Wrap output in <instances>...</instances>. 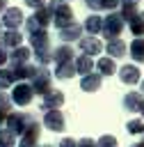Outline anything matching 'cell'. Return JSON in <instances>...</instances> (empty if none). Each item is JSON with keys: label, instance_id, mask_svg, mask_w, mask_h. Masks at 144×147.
Here are the masks:
<instances>
[{"label": "cell", "instance_id": "d6986e66", "mask_svg": "<svg viewBox=\"0 0 144 147\" xmlns=\"http://www.w3.org/2000/svg\"><path fill=\"white\" fill-rule=\"evenodd\" d=\"M98 71L101 74H114V62L110 57H101L98 60Z\"/></svg>", "mask_w": 144, "mask_h": 147}, {"label": "cell", "instance_id": "83f0119b", "mask_svg": "<svg viewBox=\"0 0 144 147\" xmlns=\"http://www.w3.org/2000/svg\"><path fill=\"white\" fill-rule=\"evenodd\" d=\"M59 147H75V142H73V140H69V138H66V140H62V145H59Z\"/></svg>", "mask_w": 144, "mask_h": 147}, {"label": "cell", "instance_id": "f1b7e54d", "mask_svg": "<svg viewBox=\"0 0 144 147\" xmlns=\"http://www.w3.org/2000/svg\"><path fill=\"white\" fill-rule=\"evenodd\" d=\"M5 60H7V55H5V51H2V48H0V64H2V62H5Z\"/></svg>", "mask_w": 144, "mask_h": 147}, {"label": "cell", "instance_id": "30bf717a", "mask_svg": "<svg viewBox=\"0 0 144 147\" xmlns=\"http://www.w3.org/2000/svg\"><path fill=\"white\" fill-rule=\"evenodd\" d=\"M101 25H103V18H101L98 14H91V16L85 21L82 30H87V32H91V34H98V32H101Z\"/></svg>", "mask_w": 144, "mask_h": 147}, {"label": "cell", "instance_id": "e0dca14e", "mask_svg": "<svg viewBox=\"0 0 144 147\" xmlns=\"http://www.w3.org/2000/svg\"><path fill=\"white\" fill-rule=\"evenodd\" d=\"M98 87H101V74L87 76V78L82 80V90H98Z\"/></svg>", "mask_w": 144, "mask_h": 147}, {"label": "cell", "instance_id": "ba28073f", "mask_svg": "<svg viewBox=\"0 0 144 147\" xmlns=\"http://www.w3.org/2000/svg\"><path fill=\"white\" fill-rule=\"evenodd\" d=\"M46 126H50L53 131H62L64 129V115L59 110H48L46 115Z\"/></svg>", "mask_w": 144, "mask_h": 147}, {"label": "cell", "instance_id": "5b68a950", "mask_svg": "<svg viewBox=\"0 0 144 147\" xmlns=\"http://www.w3.org/2000/svg\"><path fill=\"white\" fill-rule=\"evenodd\" d=\"M23 11L18 9V7H9V9H5L2 11V25H7L9 30H18L21 28V23H23Z\"/></svg>", "mask_w": 144, "mask_h": 147}, {"label": "cell", "instance_id": "7c38bea8", "mask_svg": "<svg viewBox=\"0 0 144 147\" xmlns=\"http://www.w3.org/2000/svg\"><path fill=\"white\" fill-rule=\"evenodd\" d=\"M2 46H9V48H18L21 46V32L18 30H9L2 34Z\"/></svg>", "mask_w": 144, "mask_h": 147}, {"label": "cell", "instance_id": "cb8c5ba5", "mask_svg": "<svg viewBox=\"0 0 144 147\" xmlns=\"http://www.w3.org/2000/svg\"><path fill=\"white\" fill-rule=\"evenodd\" d=\"M98 147H117V140L110 138V136H103V138L98 140Z\"/></svg>", "mask_w": 144, "mask_h": 147}, {"label": "cell", "instance_id": "8992f818", "mask_svg": "<svg viewBox=\"0 0 144 147\" xmlns=\"http://www.w3.org/2000/svg\"><path fill=\"white\" fill-rule=\"evenodd\" d=\"M85 5H87L89 9H94V11H101V9L114 11V9L121 5V0H85Z\"/></svg>", "mask_w": 144, "mask_h": 147}, {"label": "cell", "instance_id": "f546056e", "mask_svg": "<svg viewBox=\"0 0 144 147\" xmlns=\"http://www.w3.org/2000/svg\"><path fill=\"white\" fill-rule=\"evenodd\" d=\"M121 2H126V5H137L139 0H121Z\"/></svg>", "mask_w": 144, "mask_h": 147}, {"label": "cell", "instance_id": "7402d4cb", "mask_svg": "<svg viewBox=\"0 0 144 147\" xmlns=\"http://www.w3.org/2000/svg\"><path fill=\"white\" fill-rule=\"evenodd\" d=\"M123 103H126V108H139L142 106V99L137 96V94H126V99H123Z\"/></svg>", "mask_w": 144, "mask_h": 147}, {"label": "cell", "instance_id": "44dd1931", "mask_svg": "<svg viewBox=\"0 0 144 147\" xmlns=\"http://www.w3.org/2000/svg\"><path fill=\"white\" fill-rule=\"evenodd\" d=\"M62 101H64V96H62L59 92H55V94H50V96L43 101V108H57Z\"/></svg>", "mask_w": 144, "mask_h": 147}, {"label": "cell", "instance_id": "6da1fadb", "mask_svg": "<svg viewBox=\"0 0 144 147\" xmlns=\"http://www.w3.org/2000/svg\"><path fill=\"white\" fill-rule=\"evenodd\" d=\"M48 11H50V18L55 21V25L59 30L66 28V25H71V23H75L73 9H71V5L66 0H50L48 2Z\"/></svg>", "mask_w": 144, "mask_h": 147}, {"label": "cell", "instance_id": "5bb4252c", "mask_svg": "<svg viewBox=\"0 0 144 147\" xmlns=\"http://www.w3.org/2000/svg\"><path fill=\"white\" fill-rule=\"evenodd\" d=\"M121 80L123 83H137L139 80V71H137V67H130V64H126L123 69H121Z\"/></svg>", "mask_w": 144, "mask_h": 147}, {"label": "cell", "instance_id": "836d02e7", "mask_svg": "<svg viewBox=\"0 0 144 147\" xmlns=\"http://www.w3.org/2000/svg\"><path fill=\"white\" fill-rule=\"evenodd\" d=\"M142 87H144V85H142Z\"/></svg>", "mask_w": 144, "mask_h": 147}, {"label": "cell", "instance_id": "7a4b0ae2", "mask_svg": "<svg viewBox=\"0 0 144 147\" xmlns=\"http://www.w3.org/2000/svg\"><path fill=\"white\" fill-rule=\"evenodd\" d=\"M121 18H123V23L130 25L133 34H144V11L137 9V5L121 2Z\"/></svg>", "mask_w": 144, "mask_h": 147}, {"label": "cell", "instance_id": "ffe728a7", "mask_svg": "<svg viewBox=\"0 0 144 147\" xmlns=\"http://www.w3.org/2000/svg\"><path fill=\"white\" fill-rule=\"evenodd\" d=\"M55 55H57V62L62 64V62H69V60H71L73 51H71L69 46H62V48H57V51H55Z\"/></svg>", "mask_w": 144, "mask_h": 147}, {"label": "cell", "instance_id": "1f68e13d", "mask_svg": "<svg viewBox=\"0 0 144 147\" xmlns=\"http://www.w3.org/2000/svg\"><path fill=\"white\" fill-rule=\"evenodd\" d=\"M0 46H2V32H0Z\"/></svg>", "mask_w": 144, "mask_h": 147}, {"label": "cell", "instance_id": "2e32d148", "mask_svg": "<svg viewBox=\"0 0 144 147\" xmlns=\"http://www.w3.org/2000/svg\"><path fill=\"white\" fill-rule=\"evenodd\" d=\"M73 69L80 71V74H87V71L91 69V60H89V55H80V57L73 62Z\"/></svg>", "mask_w": 144, "mask_h": 147}, {"label": "cell", "instance_id": "4316f807", "mask_svg": "<svg viewBox=\"0 0 144 147\" xmlns=\"http://www.w3.org/2000/svg\"><path fill=\"white\" fill-rule=\"evenodd\" d=\"M80 147H96V145H94V140L85 138V140H80Z\"/></svg>", "mask_w": 144, "mask_h": 147}, {"label": "cell", "instance_id": "8fae6325", "mask_svg": "<svg viewBox=\"0 0 144 147\" xmlns=\"http://www.w3.org/2000/svg\"><path fill=\"white\" fill-rule=\"evenodd\" d=\"M107 53L110 55H114V57H121V55H126V41L123 39H110V44H107Z\"/></svg>", "mask_w": 144, "mask_h": 147}, {"label": "cell", "instance_id": "4fadbf2b", "mask_svg": "<svg viewBox=\"0 0 144 147\" xmlns=\"http://www.w3.org/2000/svg\"><path fill=\"white\" fill-rule=\"evenodd\" d=\"M130 55H133L137 62H144V37L133 39V44H130Z\"/></svg>", "mask_w": 144, "mask_h": 147}, {"label": "cell", "instance_id": "3957f363", "mask_svg": "<svg viewBox=\"0 0 144 147\" xmlns=\"http://www.w3.org/2000/svg\"><path fill=\"white\" fill-rule=\"evenodd\" d=\"M123 28H126V23H123V18H121V14H114V11H110L105 18H103V25H101V32L107 37V39H117L121 32H123Z\"/></svg>", "mask_w": 144, "mask_h": 147}, {"label": "cell", "instance_id": "d6a6232c", "mask_svg": "<svg viewBox=\"0 0 144 147\" xmlns=\"http://www.w3.org/2000/svg\"><path fill=\"white\" fill-rule=\"evenodd\" d=\"M139 108H142V113H144V103H142V106H139Z\"/></svg>", "mask_w": 144, "mask_h": 147}, {"label": "cell", "instance_id": "277c9868", "mask_svg": "<svg viewBox=\"0 0 144 147\" xmlns=\"http://www.w3.org/2000/svg\"><path fill=\"white\" fill-rule=\"evenodd\" d=\"M48 23H50V11H48V7H41L25 21V28H27V32H37V30H46Z\"/></svg>", "mask_w": 144, "mask_h": 147}, {"label": "cell", "instance_id": "9a60e30c", "mask_svg": "<svg viewBox=\"0 0 144 147\" xmlns=\"http://www.w3.org/2000/svg\"><path fill=\"white\" fill-rule=\"evenodd\" d=\"M30 99H32V90H30V87L18 85V87L14 90V101H16V103H30Z\"/></svg>", "mask_w": 144, "mask_h": 147}, {"label": "cell", "instance_id": "4dcf8cb0", "mask_svg": "<svg viewBox=\"0 0 144 147\" xmlns=\"http://www.w3.org/2000/svg\"><path fill=\"white\" fill-rule=\"evenodd\" d=\"M7 7V0H0V14H2V9Z\"/></svg>", "mask_w": 144, "mask_h": 147}, {"label": "cell", "instance_id": "603a6c76", "mask_svg": "<svg viewBox=\"0 0 144 147\" xmlns=\"http://www.w3.org/2000/svg\"><path fill=\"white\" fill-rule=\"evenodd\" d=\"M128 131H130V133H142V131H144V124H142L139 119H135V122H128Z\"/></svg>", "mask_w": 144, "mask_h": 147}, {"label": "cell", "instance_id": "484cf974", "mask_svg": "<svg viewBox=\"0 0 144 147\" xmlns=\"http://www.w3.org/2000/svg\"><path fill=\"white\" fill-rule=\"evenodd\" d=\"M25 5L34 7V9H41V7H46V0H25Z\"/></svg>", "mask_w": 144, "mask_h": 147}, {"label": "cell", "instance_id": "9c48e42d", "mask_svg": "<svg viewBox=\"0 0 144 147\" xmlns=\"http://www.w3.org/2000/svg\"><path fill=\"white\" fill-rule=\"evenodd\" d=\"M80 48H82L87 55H96L103 46H101L98 39H94V37H85V39H80Z\"/></svg>", "mask_w": 144, "mask_h": 147}, {"label": "cell", "instance_id": "ac0fdd59", "mask_svg": "<svg viewBox=\"0 0 144 147\" xmlns=\"http://www.w3.org/2000/svg\"><path fill=\"white\" fill-rule=\"evenodd\" d=\"M27 55H30V51H27V48H23V46H18V48H14L11 62H14V64H18V62H25V60H27Z\"/></svg>", "mask_w": 144, "mask_h": 147}, {"label": "cell", "instance_id": "52a82bcc", "mask_svg": "<svg viewBox=\"0 0 144 147\" xmlns=\"http://www.w3.org/2000/svg\"><path fill=\"white\" fill-rule=\"evenodd\" d=\"M80 34H82V25L80 23H71V25L59 30V39H64V41H75Z\"/></svg>", "mask_w": 144, "mask_h": 147}, {"label": "cell", "instance_id": "d4e9b609", "mask_svg": "<svg viewBox=\"0 0 144 147\" xmlns=\"http://www.w3.org/2000/svg\"><path fill=\"white\" fill-rule=\"evenodd\" d=\"M0 145H5V147H11V145H14V138H11V133H0Z\"/></svg>", "mask_w": 144, "mask_h": 147}]
</instances>
